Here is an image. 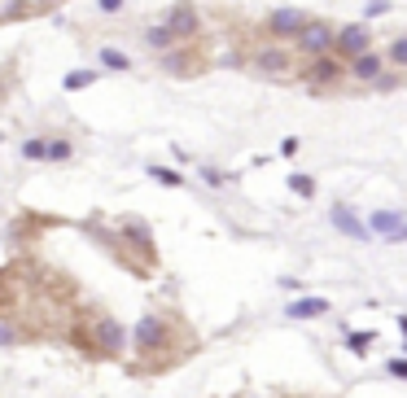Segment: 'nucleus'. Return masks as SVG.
I'll use <instances>...</instances> for the list:
<instances>
[{
	"label": "nucleus",
	"mask_w": 407,
	"mask_h": 398,
	"mask_svg": "<svg viewBox=\"0 0 407 398\" xmlns=\"http://www.w3.org/2000/svg\"><path fill=\"white\" fill-rule=\"evenodd\" d=\"M96 79H101V70H70L66 79H62V88H66V92H84V88H92Z\"/></svg>",
	"instance_id": "20"
},
{
	"label": "nucleus",
	"mask_w": 407,
	"mask_h": 398,
	"mask_svg": "<svg viewBox=\"0 0 407 398\" xmlns=\"http://www.w3.org/2000/svg\"><path fill=\"white\" fill-rule=\"evenodd\" d=\"M403 84H407V70H403Z\"/></svg>",
	"instance_id": "36"
},
{
	"label": "nucleus",
	"mask_w": 407,
	"mask_h": 398,
	"mask_svg": "<svg viewBox=\"0 0 407 398\" xmlns=\"http://www.w3.org/2000/svg\"><path fill=\"white\" fill-rule=\"evenodd\" d=\"M92 337H96V351H92V355H106V359H118L123 346H127V333H123L118 319H96Z\"/></svg>",
	"instance_id": "8"
},
{
	"label": "nucleus",
	"mask_w": 407,
	"mask_h": 398,
	"mask_svg": "<svg viewBox=\"0 0 407 398\" xmlns=\"http://www.w3.org/2000/svg\"><path fill=\"white\" fill-rule=\"evenodd\" d=\"M145 171H149V180H158L167 188H180L184 184V176H180V171H171V166H145Z\"/></svg>",
	"instance_id": "23"
},
{
	"label": "nucleus",
	"mask_w": 407,
	"mask_h": 398,
	"mask_svg": "<svg viewBox=\"0 0 407 398\" xmlns=\"http://www.w3.org/2000/svg\"><path fill=\"white\" fill-rule=\"evenodd\" d=\"M372 341H377V333H368V329H346V351H350V355L364 359V355L372 351Z\"/></svg>",
	"instance_id": "18"
},
{
	"label": "nucleus",
	"mask_w": 407,
	"mask_h": 398,
	"mask_svg": "<svg viewBox=\"0 0 407 398\" xmlns=\"http://www.w3.org/2000/svg\"><path fill=\"white\" fill-rule=\"evenodd\" d=\"M167 27H171V35H175V44H193L197 35H201V27H206V22H201V9L193 5V0H175V5L167 9Z\"/></svg>",
	"instance_id": "5"
},
{
	"label": "nucleus",
	"mask_w": 407,
	"mask_h": 398,
	"mask_svg": "<svg viewBox=\"0 0 407 398\" xmlns=\"http://www.w3.org/2000/svg\"><path fill=\"white\" fill-rule=\"evenodd\" d=\"M398 329H403V337H407V315H398Z\"/></svg>",
	"instance_id": "32"
},
{
	"label": "nucleus",
	"mask_w": 407,
	"mask_h": 398,
	"mask_svg": "<svg viewBox=\"0 0 407 398\" xmlns=\"http://www.w3.org/2000/svg\"><path fill=\"white\" fill-rule=\"evenodd\" d=\"M298 79L307 84L311 96H324L328 88H333L338 79H346V62L338 53H320V57H302V70H298Z\"/></svg>",
	"instance_id": "2"
},
{
	"label": "nucleus",
	"mask_w": 407,
	"mask_h": 398,
	"mask_svg": "<svg viewBox=\"0 0 407 398\" xmlns=\"http://www.w3.org/2000/svg\"><path fill=\"white\" fill-rule=\"evenodd\" d=\"M368 88H372V92H381V96H386V92H398V88H407V84H403V70L386 66V70H381V74H377V79H372Z\"/></svg>",
	"instance_id": "17"
},
{
	"label": "nucleus",
	"mask_w": 407,
	"mask_h": 398,
	"mask_svg": "<svg viewBox=\"0 0 407 398\" xmlns=\"http://www.w3.org/2000/svg\"><path fill=\"white\" fill-rule=\"evenodd\" d=\"M0 346H18V329L9 319H0Z\"/></svg>",
	"instance_id": "28"
},
{
	"label": "nucleus",
	"mask_w": 407,
	"mask_h": 398,
	"mask_svg": "<svg viewBox=\"0 0 407 398\" xmlns=\"http://www.w3.org/2000/svg\"><path fill=\"white\" fill-rule=\"evenodd\" d=\"M193 62H201V57L193 53L189 44H171L167 53H158V66H162L167 74H197L201 66H193Z\"/></svg>",
	"instance_id": "10"
},
{
	"label": "nucleus",
	"mask_w": 407,
	"mask_h": 398,
	"mask_svg": "<svg viewBox=\"0 0 407 398\" xmlns=\"http://www.w3.org/2000/svg\"><path fill=\"white\" fill-rule=\"evenodd\" d=\"M390 13V0H368V9H364V18H386Z\"/></svg>",
	"instance_id": "27"
},
{
	"label": "nucleus",
	"mask_w": 407,
	"mask_h": 398,
	"mask_svg": "<svg viewBox=\"0 0 407 398\" xmlns=\"http://www.w3.org/2000/svg\"><path fill=\"white\" fill-rule=\"evenodd\" d=\"M328 223L342 232V237H350V241H372V232H368V223L355 215V210H346V206H333L328 210Z\"/></svg>",
	"instance_id": "11"
},
{
	"label": "nucleus",
	"mask_w": 407,
	"mask_h": 398,
	"mask_svg": "<svg viewBox=\"0 0 407 398\" xmlns=\"http://www.w3.org/2000/svg\"><path fill=\"white\" fill-rule=\"evenodd\" d=\"M289 193H298V197H307V202H311V197H316V180L311 176H289Z\"/></svg>",
	"instance_id": "24"
},
{
	"label": "nucleus",
	"mask_w": 407,
	"mask_h": 398,
	"mask_svg": "<svg viewBox=\"0 0 407 398\" xmlns=\"http://www.w3.org/2000/svg\"><path fill=\"white\" fill-rule=\"evenodd\" d=\"M403 355H407V337H403Z\"/></svg>",
	"instance_id": "34"
},
{
	"label": "nucleus",
	"mask_w": 407,
	"mask_h": 398,
	"mask_svg": "<svg viewBox=\"0 0 407 398\" xmlns=\"http://www.w3.org/2000/svg\"><path fill=\"white\" fill-rule=\"evenodd\" d=\"M44 154H48V136H27L22 140V158L27 162H44Z\"/></svg>",
	"instance_id": "22"
},
{
	"label": "nucleus",
	"mask_w": 407,
	"mask_h": 398,
	"mask_svg": "<svg viewBox=\"0 0 407 398\" xmlns=\"http://www.w3.org/2000/svg\"><path fill=\"white\" fill-rule=\"evenodd\" d=\"M0 311H9V307H5V276H0Z\"/></svg>",
	"instance_id": "30"
},
{
	"label": "nucleus",
	"mask_w": 407,
	"mask_h": 398,
	"mask_svg": "<svg viewBox=\"0 0 407 398\" xmlns=\"http://www.w3.org/2000/svg\"><path fill=\"white\" fill-rule=\"evenodd\" d=\"M197 176H201V180H206L211 188H219V184L228 180V176H223V171H215V166H201V171H197Z\"/></svg>",
	"instance_id": "26"
},
{
	"label": "nucleus",
	"mask_w": 407,
	"mask_h": 398,
	"mask_svg": "<svg viewBox=\"0 0 407 398\" xmlns=\"http://www.w3.org/2000/svg\"><path fill=\"white\" fill-rule=\"evenodd\" d=\"M333 35H338V22L328 18H311L307 27L294 35V48L302 57H320V53H333Z\"/></svg>",
	"instance_id": "3"
},
{
	"label": "nucleus",
	"mask_w": 407,
	"mask_h": 398,
	"mask_svg": "<svg viewBox=\"0 0 407 398\" xmlns=\"http://www.w3.org/2000/svg\"><path fill=\"white\" fill-rule=\"evenodd\" d=\"M0 27H5V13H0Z\"/></svg>",
	"instance_id": "35"
},
{
	"label": "nucleus",
	"mask_w": 407,
	"mask_h": 398,
	"mask_svg": "<svg viewBox=\"0 0 407 398\" xmlns=\"http://www.w3.org/2000/svg\"><path fill=\"white\" fill-rule=\"evenodd\" d=\"M123 5H127V0H96V9H101V13H118Z\"/></svg>",
	"instance_id": "29"
},
{
	"label": "nucleus",
	"mask_w": 407,
	"mask_h": 398,
	"mask_svg": "<svg viewBox=\"0 0 407 398\" xmlns=\"http://www.w3.org/2000/svg\"><path fill=\"white\" fill-rule=\"evenodd\" d=\"M386 372H390V377H398V381H407V355L390 359V363H386Z\"/></svg>",
	"instance_id": "25"
},
{
	"label": "nucleus",
	"mask_w": 407,
	"mask_h": 398,
	"mask_svg": "<svg viewBox=\"0 0 407 398\" xmlns=\"http://www.w3.org/2000/svg\"><path fill=\"white\" fill-rule=\"evenodd\" d=\"M381 70H386V53H381V48H368V53H359V57H350V62H346V79L368 88Z\"/></svg>",
	"instance_id": "9"
},
{
	"label": "nucleus",
	"mask_w": 407,
	"mask_h": 398,
	"mask_svg": "<svg viewBox=\"0 0 407 398\" xmlns=\"http://www.w3.org/2000/svg\"><path fill=\"white\" fill-rule=\"evenodd\" d=\"M250 66L263 74V79H294V53L285 44H263V48H254V57H250Z\"/></svg>",
	"instance_id": "4"
},
{
	"label": "nucleus",
	"mask_w": 407,
	"mask_h": 398,
	"mask_svg": "<svg viewBox=\"0 0 407 398\" xmlns=\"http://www.w3.org/2000/svg\"><path fill=\"white\" fill-rule=\"evenodd\" d=\"M5 92H9V84H0V101H5Z\"/></svg>",
	"instance_id": "33"
},
{
	"label": "nucleus",
	"mask_w": 407,
	"mask_h": 398,
	"mask_svg": "<svg viewBox=\"0 0 407 398\" xmlns=\"http://www.w3.org/2000/svg\"><path fill=\"white\" fill-rule=\"evenodd\" d=\"M171 337H175V329H171V319L167 315H158V311H149V315H140L136 319V329H132V346L140 355H162L158 363H171Z\"/></svg>",
	"instance_id": "1"
},
{
	"label": "nucleus",
	"mask_w": 407,
	"mask_h": 398,
	"mask_svg": "<svg viewBox=\"0 0 407 398\" xmlns=\"http://www.w3.org/2000/svg\"><path fill=\"white\" fill-rule=\"evenodd\" d=\"M328 297H320V293H302V297H294V302L285 307V315L289 319H320V315H328Z\"/></svg>",
	"instance_id": "12"
},
{
	"label": "nucleus",
	"mask_w": 407,
	"mask_h": 398,
	"mask_svg": "<svg viewBox=\"0 0 407 398\" xmlns=\"http://www.w3.org/2000/svg\"><path fill=\"white\" fill-rule=\"evenodd\" d=\"M368 48H377V44H372V27H368V22H346V27H338V35H333V53H338L342 62L368 53Z\"/></svg>",
	"instance_id": "7"
},
{
	"label": "nucleus",
	"mask_w": 407,
	"mask_h": 398,
	"mask_svg": "<svg viewBox=\"0 0 407 398\" xmlns=\"http://www.w3.org/2000/svg\"><path fill=\"white\" fill-rule=\"evenodd\" d=\"M381 53H386V66H394V70H407V35H394L386 48H381Z\"/></svg>",
	"instance_id": "19"
},
{
	"label": "nucleus",
	"mask_w": 407,
	"mask_h": 398,
	"mask_svg": "<svg viewBox=\"0 0 407 398\" xmlns=\"http://www.w3.org/2000/svg\"><path fill=\"white\" fill-rule=\"evenodd\" d=\"M140 44H145V48H154V53H167V48L175 44V35H171V27H167V22H154V27H145Z\"/></svg>",
	"instance_id": "15"
},
{
	"label": "nucleus",
	"mask_w": 407,
	"mask_h": 398,
	"mask_svg": "<svg viewBox=\"0 0 407 398\" xmlns=\"http://www.w3.org/2000/svg\"><path fill=\"white\" fill-rule=\"evenodd\" d=\"M70 154H74V144L66 140V136H53V140H48V154H44V162H70Z\"/></svg>",
	"instance_id": "21"
},
{
	"label": "nucleus",
	"mask_w": 407,
	"mask_h": 398,
	"mask_svg": "<svg viewBox=\"0 0 407 398\" xmlns=\"http://www.w3.org/2000/svg\"><path fill=\"white\" fill-rule=\"evenodd\" d=\"M35 5H40V9H48V5H62V0H35Z\"/></svg>",
	"instance_id": "31"
},
{
	"label": "nucleus",
	"mask_w": 407,
	"mask_h": 398,
	"mask_svg": "<svg viewBox=\"0 0 407 398\" xmlns=\"http://www.w3.org/2000/svg\"><path fill=\"white\" fill-rule=\"evenodd\" d=\"M398 223H403V215H398V210H372V215H368V232L390 241V237L398 232Z\"/></svg>",
	"instance_id": "14"
},
{
	"label": "nucleus",
	"mask_w": 407,
	"mask_h": 398,
	"mask_svg": "<svg viewBox=\"0 0 407 398\" xmlns=\"http://www.w3.org/2000/svg\"><path fill=\"white\" fill-rule=\"evenodd\" d=\"M96 62H101V70H114V74H127V70H132V57H127L123 48H101Z\"/></svg>",
	"instance_id": "16"
},
{
	"label": "nucleus",
	"mask_w": 407,
	"mask_h": 398,
	"mask_svg": "<svg viewBox=\"0 0 407 398\" xmlns=\"http://www.w3.org/2000/svg\"><path fill=\"white\" fill-rule=\"evenodd\" d=\"M307 22H311V13H307V9L285 5V9H272V13L263 18V31H267L276 44H294V35L307 27Z\"/></svg>",
	"instance_id": "6"
},
{
	"label": "nucleus",
	"mask_w": 407,
	"mask_h": 398,
	"mask_svg": "<svg viewBox=\"0 0 407 398\" xmlns=\"http://www.w3.org/2000/svg\"><path fill=\"white\" fill-rule=\"evenodd\" d=\"M123 241H132L136 250H145V258L154 263V241H149V223L145 219H123Z\"/></svg>",
	"instance_id": "13"
}]
</instances>
